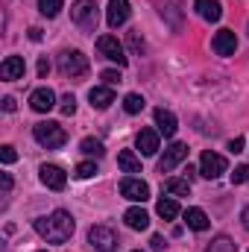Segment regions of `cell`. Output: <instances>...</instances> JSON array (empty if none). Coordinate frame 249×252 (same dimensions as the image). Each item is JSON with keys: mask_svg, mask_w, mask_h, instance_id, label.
I'll return each instance as SVG.
<instances>
[{"mask_svg": "<svg viewBox=\"0 0 249 252\" xmlns=\"http://www.w3.org/2000/svg\"><path fill=\"white\" fill-rule=\"evenodd\" d=\"M32 229L38 232V238H44L47 244H67L70 241V235H73V229H76V223H73V217L67 214V211H53V214H47V217H38V220H32Z\"/></svg>", "mask_w": 249, "mask_h": 252, "instance_id": "obj_1", "label": "cell"}, {"mask_svg": "<svg viewBox=\"0 0 249 252\" xmlns=\"http://www.w3.org/2000/svg\"><path fill=\"white\" fill-rule=\"evenodd\" d=\"M70 21L82 30V32H94L100 24V6L94 0H73L70 6Z\"/></svg>", "mask_w": 249, "mask_h": 252, "instance_id": "obj_2", "label": "cell"}, {"mask_svg": "<svg viewBox=\"0 0 249 252\" xmlns=\"http://www.w3.org/2000/svg\"><path fill=\"white\" fill-rule=\"evenodd\" d=\"M32 135H35V141L41 144V147H47V150H59L67 144V132H64V126L53 124V121H41V124L32 126Z\"/></svg>", "mask_w": 249, "mask_h": 252, "instance_id": "obj_3", "label": "cell"}, {"mask_svg": "<svg viewBox=\"0 0 249 252\" xmlns=\"http://www.w3.org/2000/svg\"><path fill=\"white\" fill-rule=\"evenodd\" d=\"M59 73L64 79H79L88 73V56L82 50H62L59 53Z\"/></svg>", "mask_w": 249, "mask_h": 252, "instance_id": "obj_4", "label": "cell"}, {"mask_svg": "<svg viewBox=\"0 0 249 252\" xmlns=\"http://www.w3.org/2000/svg\"><path fill=\"white\" fill-rule=\"evenodd\" d=\"M88 247L97 252H115L121 244H118L115 229H109V226H91L88 229Z\"/></svg>", "mask_w": 249, "mask_h": 252, "instance_id": "obj_5", "label": "cell"}, {"mask_svg": "<svg viewBox=\"0 0 249 252\" xmlns=\"http://www.w3.org/2000/svg\"><path fill=\"white\" fill-rule=\"evenodd\" d=\"M97 50H100V56L103 59H109V62H115L118 67H126V53H124V44L115 38V35H100L97 38Z\"/></svg>", "mask_w": 249, "mask_h": 252, "instance_id": "obj_6", "label": "cell"}, {"mask_svg": "<svg viewBox=\"0 0 249 252\" xmlns=\"http://www.w3.org/2000/svg\"><path fill=\"white\" fill-rule=\"evenodd\" d=\"M226 167H229V161H226L220 153L205 150V153L199 156V176H205V179H217V176H223Z\"/></svg>", "mask_w": 249, "mask_h": 252, "instance_id": "obj_7", "label": "cell"}, {"mask_svg": "<svg viewBox=\"0 0 249 252\" xmlns=\"http://www.w3.org/2000/svg\"><path fill=\"white\" fill-rule=\"evenodd\" d=\"M121 196L129 202H147L150 199V185L144 179H135V176H126L121 182Z\"/></svg>", "mask_w": 249, "mask_h": 252, "instance_id": "obj_8", "label": "cell"}, {"mask_svg": "<svg viewBox=\"0 0 249 252\" xmlns=\"http://www.w3.org/2000/svg\"><path fill=\"white\" fill-rule=\"evenodd\" d=\"M185 158H187V144H179V141L170 144V147L164 150V156L158 158V173H170V170H173L176 164H182Z\"/></svg>", "mask_w": 249, "mask_h": 252, "instance_id": "obj_9", "label": "cell"}, {"mask_svg": "<svg viewBox=\"0 0 249 252\" xmlns=\"http://www.w3.org/2000/svg\"><path fill=\"white\" fill-rule=\"evenodd\" d=\"M38 176H41V182L50 190H64V185H67V173H64L59 164H41Z\"/></svg>", "mask_w": 249, "mask_h": 252, "instance_id": "obj_10", "label": "cell"}, {"mask_svg": "<svg viewBox=\"0 0 249 252\" xmlns=\"http://www.w3.org/2000/svg\"><path fill=\"white\" fill-rule=\"evenodd\" d=\"M129 15H132V9H129V0H109L106 21H109V27H112V30L124 27L126 21H129Z\"/></svg>", "mask_w": 249, "mask_h": 252, "instance_id": "obj_11", "label": "cell"}, {"mask_svg": "<svg viewBox=\"0 0 249 252\" xmlns=\"http://www.w3.org/2000/svg\"><path fill=\"white\" fill-rule=\"evenodd\" d=\"M211 50H214L217 56H235V50H238L235 32H232V30H220V32L211 38Z\"/></svg>", "mask_w": 249, "mask_h": 252, "instance_id": "obj_12", "label": "cell"}, {"mask_svg": "<svg viewBox=\"0 0 249 252\" xmlns=\"http://www.w3.org/2000/svg\"><path fill=\"white\" fill-rule=\"evenodd\" d=\"M30 106H32V112L47 115V112L56 109V94H53L50 88H35V91L30 94Z\"/></svg>", "mask_w": 249, "mask_h": 252, "instance_id": "obj_13", "label": "cell"}, {"mask_svg": "<svg viewBox=\"0 0 249 252\" xmlns=\"http://www.w3.org/2000/svg\"><path fill=\"white\" fill-rule=\"evenodd\" d=\"M135 147L141 150V156H156L158 153V129H141L135 135Z\"/></svg>", "mask_w": 249, "mask_h": 252, "instance_id": "obj_14", "label": "cell"}, {"mask_svg": "<svg viewBox=\"0 0 249 252\" xmlns=\"http://www.w3.org/2000/svg\"><path fill=\"white\" fill-rule=\"evenodd\" d=\"M193 9H196V15H199L202 21H208V24H217V21L223 18L220 0H193Z\"/></svg>", "mask_w": 249, "mask_h": 252, "instance_id": "obj_15", "label": "cell"}, {"mask_svg": "<svg viewBox=\"0 0 249 252\" xmlns=\"http://www.w3.org/2000/svg\"><path fill=\"white\" fill-rule=\"evenodd\" d=\"M24 70H27V64H24L21 56H6L3 64H0V79H6V82L24 79Z\"/></svg>", "mask_w": 249, "mask_h": 252, "instance_id": "obj_16", "label": "cell"}, {"mask_svg": "<svg viewBox=\"0 0 249 252\" xmlns=\"http://www.w3.org/2000/svg\"><path fill=\"white\" fill-rule=\"evenodd\" d=\"M88 103H91V109H109V106L115 103L112 85H97V88H91V91H88Z\"/></svg>", "mask_w": 249, "mask_h": 252, "instance_id": "obj_17", "label": "cell"}, {"mask_svg": "<svg viewBox=\"0 0 249 252\" xmlns=\"http://www.w3.org/2000/svg\"><path fill=\"white\" fill-rule=\"evenodd\" d=\"M156 126H158V135H164V138H173L176 135V115L173 112H167V109H156Z\"/></svg>", "mask_w": 249, "mask_h": 252, "instance_id": "obj_18", "label": "cell"}, {"mask_svg": "<svg viewBox=\"0 0 249 252\" xmlns=\"http://www.w3.org/2000/svg\"><path fill=\"white\" fill-rule=\"evenodd\" d=\"M124 220H126V226L129 229H135V232H144V229H150V214L144 211V208H129L124 214Z\"/></svg>", "mask_w": 249, "mask_h": 252, "instance_id": "obj_19", "label": "cell"}, {"mask_svg": "<svg viewBox=\"0 0 249 252\" xmlns=\"http://www.w3.org/2000/svg\"><path fill=\"white\" fill-rule=\"evenodd\" d=\"M185 223H187V229H193V232H205L208 229V214L202 208H187Z\"/></svg>", "mask_w": 249, "mask_h": 252, "instance_id": "obj_20", "label": "cell"}, {"mask_svg": "<svg viewBox=\"0 0 249 252\" xmlns=\"http://www.w3.org/2000/svg\"><path fill=\"white\" fill-rule=\"evenodd\" d=\"M118 167L124 173H141V158L132 153V150H121L118 153Z\"/></svg>", "mask_w": 249, "mask_h": 252, "instance_id": "obj_21", "label": "cell"}, {"mask_svg": "<svg viewBox=\"0 0 249 252\" xmlns=\"http://www.w3.org/2000/svg\"><path fill=\"white\" fill-rule=\"evenodd\" d=\"M156 211H158L161 220H176V217H179V202H176L173 196H161L158 205H156Z\"/></svg>", "mask_w": 249, "mask_h": 252, "instance_id": "obj_22", "label": "cell"}, {"mask_svg": "<svg viewBox=\"0 0 249 252\" xmlns=\"http://www.w3.org/2000/svg\"><path fill=\"white\" fill-rule=\"evenodd\" d=\"M164 190L173 193V196H187L190 193V182L187 179H167L164 182Z\"/></svg>", "mask_w": 249, "mask_h": 252, "instance_id": "obj_23", "label": "cell"}, {"mask_svg": "<svg viewBox=\"0 0 249 252\" xmlns=\"http://www.w3.org/2000/svg\"><path fill=\"white\" fill-rule=\"evenodd\" d=\"M144 106H147V100H144L141 94H126L124 97L126 115H138V112H144Z\"/></svg>", "mask_w": 249, "mask_h": 252, "instance_id": "obj_24", "label": "cell"}, {"mask_svg": "<svg viewBox=\"0 0 249 252\" xmlns=\"http://www.w3.org/2000/svg\"><path fill=\"white\" fill-rule=\"evenodd\" d=\"M205 252H238V244H235L232 238L220 235V238H214V241H211V247H208Z\"/></svg>", "mask_w": 249, "mask_h": 252, "instance_id": "obj_25", "label": "cell"}, {"mask_svg": "<svg viewBox=\"0 0 249 252\" xmlns=\"http://www.w3.org/2000/svg\"><path fill=\"white\" fill-rule=\"evenodd\" d=\"M79 150L85 153V156H94V158H100L106 150H103V144L97 141V138H82V144H79Z\"/></svg>", "mask_w": 249, "mask_h": 252, "instance_id": "obj_26", "label": "cell"}, {"mask_svg": "<svg viewBox=\"0 0 249 252\" xmlns=\"http://www.w3.org/2000/svg\"><path fill=\"white\" fill-rule=\"evenodd\" d=\"M64 0H38V12L44 15V18H56L59 15V9H62Z\"/></svg>", "mask_w": 249, "mask_h": 252, "instance_id": "obj_27", "label": "cell"}, {"mask_svg": "<svg viewBox=\"0 0 249 252\" xmlns=\"http://www.w3.org/2000/svg\"><path fill=\"white\" fill-rule=\"evenodd\" d=\"M73 176L76 179H91V176H97V164L94 161H82V164H76Z\"/></svg>", "mask_w": 249, "mask_h": 252, "instance_id": "obj_28", "label": "cell"}, {"mask_svg": "<svg viewBox=\"0 0 249 252\" xmlns=\"http://www.w3.org/2000/svg\"><path fill=\"white\" fill-rule=\"evenodd\" d=\"M0 161H3V164H15V161H18V153H15L12 144H3V147H0Z\"/></svg>", "mask_w": 249, "mask_h": 252, "instance_id": "obj_29", "label": "cell"}, {"mask_svg": "<svg viewBox=\"0 0 249 252\" xmlns=\"http://www.w3.org/2000/svg\"><path fill=\"white\" fill-rule=\"evenodd\" d=\"M244 182H249V164L235 167V173H232V185H244Z\"/></svg>", "mask_w": 249, "mask_h": 252, "instance_id": "obj_30", "label": "cell"}, {"mask_svg": "<svg viewBox=\"0 0 249 252\" xmlns=\"http://www.w3.org/2000/svg\"><path fill=\"white\" fill-rule=\"evenodd\" d=\"M59 109H62V115H73V112H76V97H73V94H64Z\"/></svg>", "mask_w": 249, "mask_h": 252, "instance_id": "obj_31", "label": "cell"}, {"mask_svg": "<svg viewBox=\"0 0 249 252\" xmlns=\"http://www.w3.org/2000/svg\"><path fill=\"white\" fill-rule=\"evenodd\" d=\"M100 79H103L106 85H118V82H121V73H118V70H103Z\"/></svg>", "mask_w": 249, "mask_h": 252, "instance_id": "obj_32", "label": "cell"}, {"mask_svg": "<svg viewBox=\"0 0 249 252\" xmlns=\"http://www.w3.org/2000/svg\"><path fill=\"white\" fill-rule=\"evenodd\" d=\"M129 47H132L135 53H138V50H144V38L138 35V30H135V32H129Z\"/></svg>", "mask_w": 249, "mask_h": 252, "instance_id": "obj_33", "label": "cell"}, {"mask_svg": "<svg viewBox=\"0 0 249 252\" xmlns=\"http://www.w3.org/2000/svg\"><path fill=\"white\" fill-rule=\"evenodd\" d=\"M150 247H153V250H156V252H161V250H164V247H167V241H164L161 235H153V238H150Z\"/></svg>", "mask_w": 249, "mask_h": 252, "instance_id": "obj_34", "label": "cell"}, {"mask_svg": "<svg viewBox=\"0 0 249 252\" xmlns=\"http://www.w3.org/2000/svg\"><path fill=\"white\" fill-rule=\"evenodd\" d=\"M0 179H3V196H9L12 193V173H0Z\"/></svg>", "mask_w": 249, "mask_h": 252, "instance_id": "obj_35", "label": "cell"}, {"mask_svg": "<svg viewBox=\"0 0 249 252\" xmlns=\"http://www.w3.org/2000/svg\"><path fill=\"white\" fill-rule=\"evenodd\" d=\"M47 73H50V62H47V59H38V76L44 79Z\"/></svg>", "mask_w": 249, "mask_h": 252, "instance_id": "obj_36", "label": "cell"}, {"mask_svg": "<svg viewBox=\"0 0 249 252\" xmlns=\"http://www.w3.org/2000/svg\"><path fill=\"white\" fill-rule=\"evenodd\" d=\"M229 150H232V153H241V150H244V138H232V141H229Z\"/></svg>", "mask_w": 249, "mask_h": 252, "instance_id": "obj_37", "label": "cell"}, {"mask_svg": "<svg viewBox=\"0 0 249 252\" xmlns=\"http://www.w3.org/2000/svg\"><path fill=\"white\" fill-rule=\"evenodd\" d=\"M15 97H3V112H15Z\"/></svg>", "mask_w": 249, "mask_h": 252, "instance_id": "obj_38", "label": "cell"}, {"mask_svg": "<svg viewBox=\"0 0 249 252\" xmlns=\"http://www.w3.org/2000/svg\"><path fill=\"white\" fill-rule=\"evenodd\" d=\"M30 38H32V41H41V30H38V27H32V30H30Z\"/></svg>", "mask_w": 249, "mask_h": 252, "instance_id": "obj_39", "label": "cell"}, {"mask_svg": "<svg viewBox=\"0 0 249 252\" xmlns=\"http://www.w3.org/2000/svg\"><path fill=\"white\" fill-rule=\"evenodd\" d=\"M241 220H244V229L249 232V205L244 208V214H241Z\"/></svg>", "mask_w": 249, "mask_h": 252, "instance_id": "obj_40", "label": "cell"}, {"mask_svg": "<svg viewBox=\"0 0 249 252\" xmlns=\"http://www.w3.org/2000/svg\"><path fill=\"white\" fill-rule=\"evenodd\" d=\"M247 32H249V24H247Z\"/></svg>", "mask_w": 249, "mask_h": 252, "instance_id": "obj_41", "label": "cell"}, {"mask_svg": "<svg viewBox=\"0 0 249 252\" xmlns=\"http://www.w3.org/2000/svg\"><path fill=\"white\" fill-rule=\"evenodd\" d=\"M132 252H141V250H132Z\"/></svg>", "mask_w": 249, "mask_h": 252, "instance_id": "obj_42", "label": "cell"}, {"mask_svg": "<svg viewBox=\"0 0 249 252\" xmlns=\"http://www.w3.org/2000/svg\"><path fill=\"white\" fill-rule=\"evenodd\" d=\"M38 252H44V250H38Z\"/></svg>", "mask_w": 249, "mask_h": 252, "instance_id": "obj_43", "label": "cell"}]
</instances>
